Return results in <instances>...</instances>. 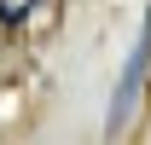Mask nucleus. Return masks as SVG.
Returning <instances> with one entry per match:
<instances>
[{"mask_svg":"<svg viewBox=\"0 0 151 145\" xmlns=\"http://www.w3.org/2000/svg\"><path fill=\"white\" fill-rule=\"evenodd\" d=\"M145 64H151V12H145V29H139V47H134V52H128V64H122L116 105H111V128H122V122H128L134 99H139V75H145Z\"/></svg>","mask_w":151,"mask_h":145,"instance_id":"f257e3e1","label":"nucleus"},{"mask_svg":"<svg viewBox=\"0 0 151 145\" xmlns=\"http://www.w3.org/2000/svg\"><path fill=\"white\" fill-rule=\"evenodd\" d=\"M29 6H35V0H0V23H6V29H18V23L29 18Z\"/></svg>","mask_w":151,"mask_h":145,"instance_id":"f03ea898","label":"nucleus"}]
</instances>
